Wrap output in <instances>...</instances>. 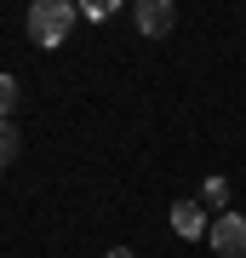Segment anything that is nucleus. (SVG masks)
Instances as JSON below:
<instances>
[{
  "label": "nucleus",
  "instance_id": "f257e3e1",
  "mask_svg": "<svg viewBox=\"0 0 246 258\" xmlns=\"http://www.w3.org/2000/svg\"><path fill=\"white\" fill-rule=\"evenodd\" d=\"M74 18H80V12L69 6V0H35V6L23 12V29H29V40H35V46H63L69 40V29H74Z\"/></svg>",
  "mask_w": 246,
  "mask_h": 258
},
{
  "label": "nucleus",
  "instance_id": "f03ea898",
  "mask_svg": "<svg viewBox=\"0 0 246 258\" xmlns=\"http://www.w3.org/2000/svg\"><path fill=\"white\" fill-rule=\"evenodd\" d=\"M212 252L218 258H246V212H223V218H212Z\"/></svg>",
  "mask_w": 246,
  "mask_h": 258
},
{
  "label": "nucleus",
  "instance_id": "7ed1b4c3",
  "mask_svg": "<svg viewBox=\"0 0 246 258\" xmlns=\"http://www.w3.org/2000/svg\"><path fill=\"white\" fill-rule=\"evenodd\" d=\"M166 224H172V230H178L183 241H201V235H212V212H206L201 201H195V195H189V201H172Z\"/></svg>",
  "mask_w": 246,
  "mask_h": 258
},
{
  "label": "nucleus",
  "instance_id": "20e7f679",
  "mask_svg": "<svg viewBox=\"0 0 246 258\" xmlns=\"http://www.w3.org/2000/svg\"><path fill=\"white\" fill-rule=\"evenodd\" d=\"M132 18H137V29H143L149 40H160V35H172L178 6H172V0H137V6H132Z\"/></svg>",
  "mask_w": 246,
  "mask_h": 258
},
{
  "label": "nucleus",
  "instance_id": "39448f33",
  "mask_svg": "<svg viewBox=\"0 0 246 258\" xmlns=\"http://www.w3.org/2000/svg\"><path fill=\"white\" fill-rule=\"evenodd\" d=\"M195 201H201L206 212H218V218H223V212H229V178H223V172H212L206 184H201V195H195Z\"/></svg>",
  "mask_w": 246,
  "mask_h": 258
},
{
  "label": "nucleus",
  "instance_id": "423d86ee",
  "mask_svg": "<svg viewBox=\"0 0 246 258\" xmlns=\"http://www.w3.org/2000/svg\"><path fill=\"white\" fill-rule=\"evenodd\" d=\"M23 155V138H18V120H0V172Z\"/></svg>",
  "mask_w": 246,
  "mask_h": 258
},
{
  "label": "nucleus",
  "instance_id": "0eeeda50",
  "mask_svg": "<svg viewBox=\"0 0 246 258\" xmlns=\"http://www.w3.org/2000/svg\"><path fill=\"white\" fill-rule=\"evenodd\" d=\"M18 98H23L18 75H0V120H12V109H18Z\"/></svg>",
  "mask_w": 246,
  "mask_h": 258
},
{
  "label": "nucleus",
  "instance_id": "6e6552de",
  "mask_svg": "<svg viewBox=\"0 0 246 258\" xmlns=\"http://www.w3.org/2000/svg\"><path fill=\"white\" fill-rule=\"evenodd\" d=\"M80 18H92V23H103V18H109V6H103V0H86V6H80Z\"/></svg>",
  "mask_w": 246,
  "mask_h": 258
},
{
  "label": "nucleus",
  "instance_id": "1a4fd4ad",
  "mask_svg": "<svg viewBox=\"0 0 246 258\" xmlns=\"http://www.w3.org/2000/svg\"><path fill=\"white\" fill-rule=\"evenodd\" d=\"M103 258H137L132 247H109V252H103Z\"/></svg>",
  "mask_w": 246,
  "mask_h": 258
}]
</instances>
